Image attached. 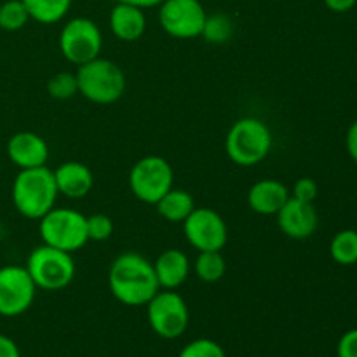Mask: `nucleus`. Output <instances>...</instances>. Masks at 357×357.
<instances>
[{
  "instance_id": "18",
  "label": "nucleus",
  "mask_w": 357,
  "mask_h": 357,
  "mask_svg": "<svg viewBox=\"0 0 357 357\" xmlns=\"http://www.w3.org/2000/svg\"><path fill=\"white\" fill-rule=\"evenodd\" d=\"M153 271L160 289H178L190 275L192 264L183 251L171 248L157 257L153 261Z\"/></svg>"
},
{
  "instance_id": "12",
  "label": "nucleus",
  "mask_w": 357,
  "mask_h": 357,
  "mask_svg": "<svg viewBox=\"0 0 357 357\" xmlns=\"http://www.w3.org/2000/svg\"><path fill=\"white\" fill-rule=\"evenodd\" d=\"M37 286L26 267L6 265L0 267V316L17 317L33 305Z\"/></svg>"
},
{
  "instance_id": "28",
  "label": "nucleus",
  "mask_w": 357,
  "mask_h": 357,
  "mask_svg": "<svg viewBox=\"0 0 357 357\" xmlns=\"http://www.w3.org/2000/svg\"><path fill=\"white\" fill-rule=\"evenodd\" d=\"M289 194H291L293 199H298L302 202H312L314 204V201L317 199V194H319V187H317L316 180H312L309 176H303L295 181Z\"/></svg>"
},
{
  "instance_id": "24",
  "label": "nucleus",
  "mask_w": 357,
  "mask_h": 357,
  "mask_svg": "<svg viewBox=\"0 0 357 357\" xmlns=\"http://www.w3.org/2000/svg\"><path fill=\"white\" fill-rule=\"evenodd\" d=\"M30 21L26 7L21 0H6L0 6V28L6 31H17Z\"/></svg>"
},
{
  "instance_id": "17",
  "label": "nucleus",
  "mask_w": 357,
  "mask_h": 357,
  "mask_svg": "<svg viewBox=\"0 0 357 357\" xmlns=\"http://www.w3.org/2000/svg\"><path fill=\"white\" fill-rule=\"evenodd\" d=\"M110 30L119 40L122 42H136L143 37L146 30V16L145 10L139 7L129 6V3L117 2L110 10L108 16Z\"/></svg>"
},
{
  "instance_id": "31",
  "label": "nucleus",
  "mask_w": 357,
  "mask_h": 357,
  "mask_svg": "<svg viewBox=\"0 0 357 357\" xmlns=\"http://www.w3.org/2000/svg\"><path fill=\"white\" fill-rule=\"evenodd\" d=\"M345 146H347L351 159L357 164V121L352 122L351 128H349L347 136H345Z\"/></svg>"
},
{
  "instance_id": "29",
  "label": "nucleus",
  "mask_w": 357,
  "mask_h": 357,
  "mask_svg": "<svg viewBox=\"0 0 357 357\" xmlns=\"http://www.w3.org/2000/svg\"><path fill=\"white\" fill-rule=\"evenodd\" d=\"M337 357H357V328L342 335L337 345Z\"/></svg>"
},
{
  "instance_id": "4",
  "label": "nucleus",
  "mask_w": 357,
  "mask_h": 357,
  "mask_svg": "<svg viewBox=\"0 0 357 357\" xmlns=\"http://www.w3.org/2000/svg\"><path fill=\"white\" fill-rule=\"evenodd\" d=\"M79 94L96 105H112L126 93V73L112 59L94 58L77 68Z\"/></svg>"
},
{
  "instance_id": "8",
  "label": "nucleus",
  "mask_w": 357,
  "mask_h": 357,
  "mask_svg": "<svg viewBox=\"0 0 357 357\" xmlns=\"http://www.w3.org/2000/svg\"><path fill=\"white\" fill-rule=\"evenodd\" d=\"M128 181L138 201L155 206L173 188L174 171L164 157L146 155L131 167Z\"/></svg>"
},
{
  "instance_id": "33",
  "label": "nucleus",
  "mask_w": 357,
  "mask_h": 357,
  "mask_svg": "<svg viewBox=\"0 0 357 357\" xmlns=\"http://www.w3.org/2000/svg\"><path fill=\"white\" fill-rule=\"evenodd\" d=\"M117 2L129 3V6L139 7V9H152V7H159L164 0H117Z\"/></svg>"
},
{
  "instance_id": "23",
  "label": "nucleus",
  "mask_w": 357,
  "mask_h": 357,
  "mask_svg": "<svg viewBox=\"0 0 357 357\" xmlns=\"http://www.w3.org/2000/svg\"><path fill=\"white\" fill-rule=\"evenodd\" d=\"M234 35V21L229 14L215 13L208 14L201 37L209 44H225Z\"/></svg>"
},
{
  "instance_id": "26",
  "label": "nucleus",
  "mask_w": 357,
  "mask_h": 357,
  "mask_svg": "<svg viewBox=\"0 0 357 357\" xmlns=\"http://www.w3.org/2000/svg\"><path fill=\"white\" fill-rule=\"evenodd\" d=\"M178 357H227L225 349L211 338H195L188 342Z\"/></svg>"
},
{
  "instance_id": "20",
  "label": "nucleus",
  "mask_w": 357,
  "mask_h": 357,
  "mask_svg": "<svg viewBox=\"0 0 357 357\" xmlns=\"http://www.w3.org/2000/svg\"><path fill=\"white\" fill-rule=\"evenodd\" d=\"M26 7L30 20L40 24L59 23L68 14L73 0H21Z\"/></svg>"
},
{
  "instance_id": "5",
  "label": "nucleus",
  "mask_w": 357,
  "mask_h": 357,
  "mask_svg": "<svg viewBox=\"0 0 357 357\" xmlns=\"http://www.w3.org/2000/svg\"><path fill=\"white\" fill-rule=\"evenodd\" d=\"M26 271L33 279L37 289L44 291H59L65 289L75 278V261L72 253L58 248L40 244L28 255Z\"/></svg>"
},
{
  "instance_id": "19",
  "label": "nucleus",
  "mask_w": 357,
  "mask_h": 357,
  "mask_svg": "<svg viewBox=\"0 0 357 357\" xmlns=\"http://www.w3.org/2000/svg\"><path fill=\"white\" fill-rule=\"evenodd\" d=\"M160 218L169 223H183L187 216L195 209V201L192 194L183 188H171L155 204Z\"/></svg>"
},
{
  "instance_id": "9",
  "label": "nucleus",
  "mask_w": 357,
  "mask_h": 357,
  "mask_svg": "<svg viewBox=\"0 0 357 357\" xmlns=\"http://www.w3.org/2000/svg\"><path fill=\"white\" fill-rule=\"evenodd\" d=\"M103 47V33L89 17H72L59 31V51L72 65H84L98 58Z\"/></svg>"
},
{
  "instance_id": "14",
  "label": "nucleus",
  "mask_w": 357,
  "mask_h": 357,
  "mask_svg": "<svg viewBox=\"0 0 357 357\" xmlns=\"http://www.w3.org/2000/svg\"><path fill=\"white\" fill-rule=\"evenodd\" d=\"M7 155L20 169L47 166L49 145L40 135L33 131H20L7 142Z\"/></svg>"
},
{
  "instance_id": "16",
  "label": "nucleus",
  "mask_w": 357,
  "mask_h": 357,
  "mask_svg": "<svg viewBox=\"0 0 357 357\" xmlns=\"http://www.w3.org/2000/svg\"><path fill=\"white\" fill-rule=\"evenodd\" d=\"M289 190L282 181L265 178L257 181L248 192V204L255 213L264 216H275L289 199Z\"/></svg>"
},
{
  "instance_id": "1",
  "label": "nucleus",
  "mask_w": 357,
  "mask_h": 357,
  "mask_svg": "<svg viewBox=\"0 0 357 357\" xmlns=\"http://www.w3.org/2000/svg\"><path fill=\"white\" fill-rule=\"evenodd\" d=\"M108 288L117 302L126 307H145L160 289L153 264L143 255L128 251L112 261Z\"/></svg>"
},
{
  "instance_id": "3",
  "label": "nucleus",
  "mask_w": 357,
  "mask_h": 357,
  "mask_svg": "<svg viewBox=\"0 0 357 357\" xmlns=\"http://www.w3.org/2000/svg\"><path fill=\"white\" fill-rule=\"evenodd\" d=\"M272 132L261 119L243 117L230 126L225 138V152L234 164L253 167L271 153Z\"/></svg>"
},
{
  "instance_id": "7",
  "label": "nucleus",
  "mask_w": 357,
  "mask_h": 357,
  "mask_svg": "<svg viewBox=\"0 0 357 357\" xmlns=\"http://www.w3.org/2000/svg\"><path fill=\"white\" fill-rule=\"evenodd\" d=\"M145 307L150 328L164 340L180 338L190 324V310L176 289H159Z\"/></svg>"
},
{
  "instance_id": "13",
  "label": "nucleus",
  "mask_w": 357,
  "mask_h": 357,
  "mask_svg": "<svg viewBox=\"0 0 357 357\" xmlns=\"http://www.w3.org/2000/svg\"><path fill=\"white\" fill-rule=\"evenodd\" d=\"M275 216H278V225L281 232L289 239H309L319 225L316 206L312 202H302L298 199H293L291 195Z\"/></svg>"
},
{
  "instance_id": "6",
  "label": "nucleus",
  "mask_w": 357,
  "mask_h": 357,
  "mask_svg": "<svg viewBox=\"0 0 357 357\" xmlns=\"http://www.w3.org/2000/svg\"><path fill=\"white\" fill-rule=\"evenodd\" d=\"M38 234L42 237V244L58 248L66 253H75L82 250L87 243V225L86 216L77 209L70 208H52L38 220Z\"/></svg>"
},
{
  "instance_id": "21",
  "label": "nucleus",
  "mask_w": 357,
  "mask_h": 357,
  "mask_svg": "<svg viewBox=\"0 0 357 357\" xmlns=\"http://www.w3.org/2000/svg\"><path fill=\"white\" fill-rule=\"evenodd\" d=\"M225 271L227 264L222 251H201L194 261V272L202 282H218Z\"/></svg>"
},
{
  "instance_id": "22",
  "label": "nucleus",
  "mask_w": 357,
  "mask_h": 357,
  "mask_svg": "<svg viewBox=\"0 0 357 357\" xmlns=\"http://www.w3.org/2000/svg\"><path fill=\"white\" fill-rule=\"evenodd\" d=\"M330 255L338 265H349L357 264V230L345 229L335 234L333 239L330 243Z\"/></svg>"
},
{
  "instance_id": "30",
  "label": "nucleus",
  "mask_w": 357,
  "mask_h": 357,
  "mask_svg": "<svg viewBox=\"0 0 357 357\" xmlns=\"http://www.w3.org/2000/svg\"><path fill=\"white\" fill-rule=\"evenodd\" d=\"M0 357H21V351L16 342L2 333H0Z\"/></svg>"
},
{
  "instance_id": "2",
  "label": "nucleus",
  "mask_w": 357,
  "mask_h": 357,
  "mask_svg": "<svg viewBox=\"0 0 357 357\" xmlns=\"http://www.w3.org/2000/svg\"><path fill=\"white\" fill-rule=\"evenodd\" d=\"M58 195L54 173L47 166L20 169L10 188L14 208L28 220H40L51 211Z\"/></svg>"
},
{
  "instance_id": "27",
  "label": "nucleus",
  "mask_w": 357,
  "mask_h": 357,
  "mask_svg": "<svg viewBox=\"0 0 357 357\" xmlns=\"http://www.w3.org/2000/svg\"><path fill=\"white\" fill-rule=\"evenodd\" d=\"M87 225V237L94 243H103V241L110 239L114 234V222L108 215L103 213H96V215L86 216Z\"/></svg>"
},
{
  "instance_id": "25",
  "label": "nucleus",
  "mask_w": 357,
  "mask_h": 357,
  "mask_svg": "<svg viewBox=\"0 0 357 357\" xmlns=\"http://www.w3.org/2000/svg\"><path fill=\"white\" fill-rule=\"evenodd\" d=\"M47 93L54 100H72L79 94V84H77V75L72 72H58L47 80Z\"/></svg>"
},
{
  "instance_id": "32",
  "label": "nucleus",
  "mask_w": 357,
  "mask_h": 357,
  "mask_svg": "<svg viewBox=\"0 0 357 357\" xmlns=\"http://www.w3.org/2000/svg\"><path fill=\"white\" fill-rule=\"evenodd\" d=\"M324 6L331 10V13H349L351 9H354L357 0H323Z\"/></svg>"
},
{
  "instance_id": "11",
  "label": "nucleus",
  "mask_w": 357,
  "mask_h": 357,
  "mask_svg": "<svg viewBox=\"0 0 357 357\" xmlns=\"http://www.w3.org/2000/svg\"><path fill=\"white\" fill-rule=\"evenodd\" d=\"M183 234L187 243L194 250L222 251L229 241V229L220 213L211 208H197L187 216L183 223Z\"/></svg>"
},
{
  "instance_id": "10",
  "label": "nucleus",
  "mask_w": 357,
  "mask_h": 357,
  "mask_svg": "<svg viewBox=\"0 0 357 357\" xmlns=\"http://www.w3.org/2000/svg\"><path fill=\"white\" fill-rule=\"evenodd\" d=\"M206 13L201 0H164L159 6V23L169 37L188 40L201 37Z\"/></svg>"
},
{
  "instance_id": "15",
  "label": "nucleus",
  "mask_w": 357,
  "mask_h": 357,
  "mask_svg": "<svg viewBox=\"0 0 357 357\" xmlns=\"http://www.w3.org/2000/svg\"><path fill=\"white\" fill-rule=\"evenodd\" d=\"M54 181L58 194L68 199H82L93 190L94 174L89 166L79 160H68L56 167Z\"/></svg>"
}]
</instances>
